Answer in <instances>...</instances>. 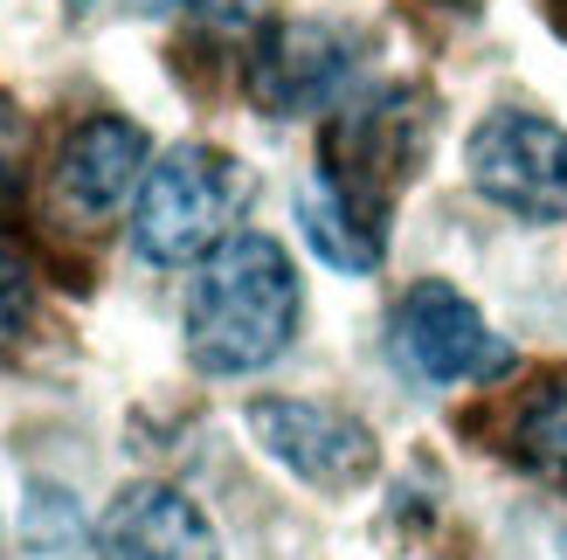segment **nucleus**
<instances>
[{"instance_id":"obj_6","label":"nucleus","mask_w":567,"mask_h":560,"mask_svg":"<svg viewBox=\"0 0 567 560\" xmlns=\"http://www.w3.org/2000/svg\"><path fill=\"white\" fill-rule=\"evenodd\" d=\"M249 429L277 464H291L319 491H353L360 478H374V436L326 402H257Z\"/></svg>"},{"instance_id":"obj_13","label":"nucleus","mask_w":567,"mask_h":560,"mask_svg":"<svg viewBox=\"0 0 567 560\" xmlns=\"http://www.w3.org/2000/svg\"><path fill=\"white\" fill-rule=\"evenodd\" d=\"M146 8H194V0H146Z\"/></svg>"},{"instance_id":"obj_7","label":"nucleus","mask_w":567,"mask_h":560,"mask_svg":"<svg viewBox=\"0 0 567 560\" xmlns=\"http://www.w3.org/2000/svg\"><path fill=\"white\" fill-rule=\"evenodd\" d=\"M339 83H347V35H332L326 21H277L249 55V91L270 118L319 111Z\"/></svg>"},{"instance_id":"obj_10","label":"nucleus","mask_w":567,"mask_h":560,"mask_svg":"<svg viewBox=\"0 0 567 560\" xmlns=\"http://www.w3.org/2000/svg\"><path fill=\"white\" fill-rule=\"evenodd\" d=\"M298 229H305V242L319 249L332 270H374L381 263V229H367V221L339 201L319 174L298 187Z\"/></svg>"},{"instance_id":"obj_4","label":"nucleus","mask_w":567,"mask_h":560,"mask_svg":"<svg viewBox=\"0 0 567 560\" xmlns=\"http://www.w3.org/2000/svg\"><path fill=\"white\" fill-rule=\"evenodd\" d=\"M394 353L402 367L436 381V387H457V381H498L513 374V346L485 325V312L443 277H422V284L394 304Z\"/></svg>"},{"instance_id":"obj_8","label":"nucleus","mask_w":567,"mask_h":560,"mask_svg":"<svg viewBox=\"0 0 567 560\" xmlns=\"http://www.w3.org/2000/svg\"><path fill=\"white\" fill-rule=\"evenodd\" d=\"M97 560H221L215 526L174 485H132L97 526Z\"/></svg>"},{"instance_id":"obj_12","label":"nucleus","mask_w":567,"mask_h":560,"mask_svg":"<svg viewBox=\"0 0 567 560\" xmlns=\"http://www.w3.org/2000/svg\"><path fill=\"white\" fill-rule=\"evenodd\" d=\"M28 319H35V277H28L21 257L0 249V346H14L28 332Z\"/></svg>"},{"instance_id":"obj_1","label":"nucleus","mask_w":567,"mask_h":560,"mask_svg":"<svg viewBox=\"0 0 567 560\" xmlns=\"http://www.w3.org/2000/svg\"><path fill=\"white\" fill-rule=\"evenodd\" d=\"M298 332V270L270 236H221L187 291V353L202 374H257Z\"/></svg>"},{"instance_id":"obj_3","label":"nucleus","mask_w":567,"mask_h":560,"mask_svg":"<svg viewBox=\"0 0 567 560\" xmlns=\"http://www.w3.org/2000/svg\"><path fill=\"white\" fill-rule=\"evenodd\" d=\"M422 138H430V111H422V97L374 91L367 104H347L326 125V166H319V180L367 221V229H381L394 187L415 174Z\"/></svg>"},{"instance_id":"obj_5","label":"nucleus","mask_w":567,"mask_h":560,"mask_svg":"<svg viewBox=\"0 0 567 560\" xmlns=\"http://www.w3.org/2000/svg\"><path fill=\"white\" fill-rule=\"evenodd\" d=\"M471 180L485 201L513 208L526 221L567 215V132L533 111H492L471 132Z\"/></svg>"},{"instance_id":"obj_2","label":"nucleus","mask_w":567,"mask_h":560,"mask_svg":"<svg viewBox=\"0 0 567 560\" xmlns=\"http://www.w3.org/2000/svg\"><path fill=\"white\" fill-rule=\"evenodd\" d=\"M243 201V174L236 159H221L215 146H174L159 166H146L138 180V208H132V242L146 263H194L208 257L229 229V215Z\"/></svg>"},{"instance_id":"obj_11","label":"nucleus","mask_w":567,"mask_h":560,"mask_svg":"<svg viewBox=\"0 0 567 560\" xmlns=\"http://www.w3.org/2000/svg\"><path fill=\"white\" fill-rule=\"evenodd\" d=\"M513 450H519V464L540 470V478H567V381H547L540 395L519 408Z\"/></svg>"},{"instance_id":"obj_9","label":"nucleus","mask_w":567,"mask_h":560,"mask_svg":"<svg viewBox=\"0 0 567 560\" xmlns=\"http://www.w3.org/2000/svg\"><path fill=\"white\" fill-rule=\"evenodd\" d=\"M138 180H146V132L132 118H83L55 153V194L91 221L118 208Z\"/></svg>"}]
</instances>
